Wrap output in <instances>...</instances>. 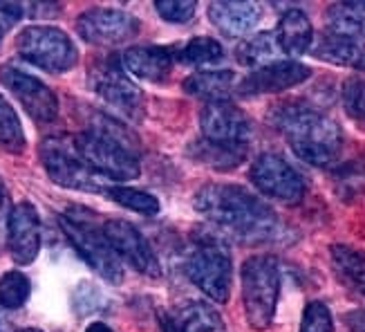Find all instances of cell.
I'll return each instance as SVG.
<instances>
[{
	"label": "cell",
	"mask_w": 365,
	"mask_h": 332,
	"mask_svg": "<svg viewBox=\"0 0 365 332\" xmlns=\"http://www.w3.org/2000/svg\"><path fill=\"white\" fill-rule=\"evenodd\" d=\"M280 294V267L276 256L258 254L242 265V306L251 328L272 326Z\"/></svg>",
	"instance_id": "277c9868"
},
{
	"label": "cell",
	"mask_w": 365,
	"mask_h": 332,
	"mask_svg": "<svg viewBox=\"0 0 365 332\" xmlns=\"http://www.w3.org/2000/svg\"><path fill=\"white\" fill-rule=\"evenodd\" d=\"M0 81L14 94L19 104L25 108V113L41 124L54 121L58 115V99L56 94L47 88L41 79L29 74L21 68L3 66L0 68Z\"/></svg>",
	"instance_id": "7c38bea8"
},
{
	"label": "cell",
	"mask_w": 365,
	"mask_h": 332,
	"mask_svg": "<svg viewBox=\"0 0 365 332\" xmlns=\"http://www.w3.org/2000/svg\"><path fill=\"white\" fill-rule=\"evenodd\" d=\"M235 86V74L233 72H197L193 76L184 79V90L193 97L209 101H225L227 94Z\"/></svg>",
	"instance_id": "7402d4cb"
},
{
	"label": "cell",
	"mask_w": 365,
	"mask_h": 332,
	"mask_svg": "<svg viewBox=\"0 0 365 332\" xmlns=\"http://www.w3.org/2000/svg\"><path fill=\"white\" fill-rule=\"evenodd\" d=\"M106 196L110 200H115L117 204L125 209H133L137 213H144V216H155L160 211V200L155 196L146 193V191H139V188H128V186H108L106 188Z\"/></svg>",
	"instance_id": "4316f807"
},
{
	"label": "cell",
	"mask_w": 365,
	"mask_h": 332,
	"mask_svg": "<svg viewBox=\"0 0 365 332\" xmlns=\"http://www.w3.org/2000/svg\"><path fill=\"white\" fill-rule=\"evenodd\" d=\"M164 332H227L220 314L202 301H188L162 319Z\"/></svg>",
	"instance_id": "ac0fdd59"
},
{
	"label": "cell",
	"mask_w": 365,
	"mask_h": 332,
	"mask_svg": "<svg viewBox=\"0 0 365 332\" xmlns=\"http://www.w3.org/2000/svg\"><path fill=\"white\" fill-rule=\"evenodd\" d=\"M123 70L130 72L144 81L150 84H166L175 66L170 47L162 45H144V47H130L121 56Z\"/></svg>",
	"instance_id": "e0dca14e"
},
{
	"label": "cell",
	"mask_w": 365,
	"mask_h": 332,
	"mask_svg": "<svg viewBox=\"0 0 365 332\" xmlns=\"http://www.w3.org/2000/svg\"><path fill=\"white\" fill-rule=\"evenodd\" d=\"M38 153L47 176L54 184L76 188V191H106L103 178L86 164V160L74 149L72 139L47 137Z\"/></svg>",
	"instance_id": "5b68a950"
},
{
	"label": "cell",
	"mask_w": 365,
	"mask_h": 332,
	"mask_svg": "<svg viewBox=\"0 0 365 332\" xmlns=\"http://www.w3.org/2000/svg\"><path fill=\"white\" fill-rule=\"evenodd\" d=\"M16 52L47 72H68L78 61L76 47L66 31L45 25L25 27L16 36Z\"/></svg>",
	"instance_id": "8992f818"
},
{
	"label": "cell",
	"mask_w": 365,
	"mask_h": 332,
	"mask_svg": "<svg viewBox=\"0 0 365 332\" xmlns=\"http://www.w3.org/2000/svg\"><path fill=\"white\" fill-rule=\"evenodd\" d=\"M274 34H276V41L280 45L282 54L300 56L312 47L314 27H312V21L307 19L305 11L289 9L282 14V19L278 21V27Z\"/></svg>",
	"instance_id": "ffe728a7"
},
{
	"label": "cell",
	"mask_w": 365,
	"mask_h": 332,
	"mask_svg": "<svg viewBox=\"0 0 365 332\" xmlns=\"http://www.w3.org/2000/svg\"><path fill=\"white\" fill-rule=\"evenodd\" d=\"M186 272L195 286L217 303L231 294V256L220 243H200L186 261Z\"/></svg>",
	"instance_id": "30bf717a"
},
{
	"label": "cell",
	"mask_w": 365,
	"mask_h": 332,
	"mask_svg": "<svg viewBox=\"0 0 365 332\" xmlns=\"http://www.w3.org/2000/svg\"><path fill=\"white\" fill-rule=\"evenodd\" d=\"M280 45L276 41L274 31H260V34L247 39L240 47H237V61L242 63L247 68H264V66H272L280 59Z\"/></svg>",
	"instance_id": "603a6c76"
},
{
	"label": "cell",
	"mask_w": 365,
	"mask_h": 332,
	"mask_svg": "<svg viewBox=\"0 0 365 332\" xmlns=\"http://www.w3.org/2000/svg\"><path fill=\"white\" fill-rule=\"evenodd\" d=\"M193 204L209 223L247 243H269L282 233V223L274 209L245 186L204 184L195 193Z\"/></svg>",
	"instance_id": "6da1fadb"
},
{
	"label": "cell",
	"mask_w": 365,
	"mask_h": 332,
	"mask_svg": "<svg viewBox=\"0 0 365 332\" xmlns=\"http://www.w3.org/2000/svg\"><path fill=\"white\" fill-rule=\"evenodd\" d=\"M155 9L168 23H186L195 16V3L188 0H160L155 3Z\"/></svg>",
	"instance_id": "1f68e13d"
},
{
	"label": "cell",
	"mask_w": 365,
	"mask_h": 332,
	"mask_svg": "<svg viewBox=\"0 0 365 332\" xmlns=\"http://www.w3.org/2000/svg\"><path fill=\"white\" fill-rule=\"evenodd\" d=\"M86 332H113V330H110V328H108L106 323H101V321H94V323L88 326Z\"/></svg>",
	"instance_id": "d590c367"
},
{
	"label": "cell",
	"mask_w": 365,
	"mask_h": 332,
	"mask_svg": "<svg viewBox=\"0 0 365 332\" xmlns=\"http://www.w3.org/2000/svg\"><path fill=\"white\" fill-rule=\"evenodd\" d=\"M7 249L16 265H29L41 249V218L34 204L19 202L9 213Z\"/></svg>",
	"instance_id": "2e32d148"
},
{
	"label": "cell",
	"mask_w": 365,
	"mask_h": 332,
	"mask_svg": "<svg viewBox=\"0 0 365 332\" xmlns=\"http://www.w3.org/2000/svg\"><path fill=\"white\" fill-rule=\"evenodd\" d=\"M272 124L287 137L292 151L312 166H329L336 160L343 135L339 124L321 110L305 104H282L269 115Z\"/></svg>",
	"instance_id": "7a4b0ae2"
},
{
	"label": "cell",
	"mask_w": 365,
	"mask_h": 332,
	"mask_svg": "<svg viewBox=\"0 0 365 332\" xmlns=\"http://www.w3.org/2000/svg\"><path fill=\"white\" fill-rule=\"evenodd\" d=\"M25 9L29 11V16H34V19H38V16H56L58 14V5L54 3H31V5H25Z\"/></svg>",
	"instance_id": "836d02e7"
},
{
	"label": "cell",
	"mask_w": 365,
	"mask_h": 332,
	"mask_svg": "<svg viewBox=\"0 0 365 332\" xmlns=\"http://www.w3.org/2000/svg\"><path fill=\"white\" fill-rule=\"evenodd\" d=\"M170 50H173V59H175V63H184V66H190V68L213 66V63L222 61V56H225L222 45L209 36L190 39L182 45L170 47Z\"/></svg>",
	"instance_id": "cb8c5ba5"
},
{
	"label": "cell",
	"mask_w": 365,
	"mask_h": 332,
	"mask_svg": "<svg viewBox=\"0 0 365 332\" xmlns=\"http://www.w3.org/2000/svg\"><path fill=\"white\" fill-rule=\"evenodd\" d=\"M103 236L115 249V254L121 256L128 265H133L137 272L146 276H160V261H157L150 243L144 238L135 225L125 223V220H108L103 225Z\"/></svg>",
	"instance_id": "5bb4252c"
},
{
	"label": "cell",
	"mask_w": 365,
	"mask_h": 332,
	"mask_svg": "<svg viewBox=\"0 0 365 332\" xmlns=\"http://www.w3.org/2000/svg\"><path fill=\"white\" fill-rule=\"evenodd\" d=\"M90 86L110 106L121 110L125 117H130V119L144 117V108H146L144 92L130 81L128 74H125V70L119 66V61L115 56L99 59L92 63Z\"/></svg>",
	"instance_id": "9c48e42d"
},
{
	"label": "cell",
	"mask_w": 365,
	"mask_h": 332,
	"mask_svg": "<svg viewBox=\"0 0 365 332\" xmlns=\"http://www.w3.org/2000/svg\"><path fill=\"white\" fill-rule=\"evenodd\" d=\"M312 76V70L307 66L298 61H276L272 66H264L249 72L240 86H237V92L242 97H258V94H272V92H282L289 90L294 86L305 84Z\"/></svg>",
	"instance_id": "9a60e30c"
},
{
	"label": "cell",
	"mask_w": 365,
	"mask_h": 332,
	"mask_svg": "<svg viewBox=\"0 0 365 332\" xmlns=\"http://www.w3.org/2000/svg\"><path fill=\"white\" fill-rule=\"evenodd\" d=\"M300 332H334V321H331V312L323 301L307 303L303 312V323Z\"/></svg>",
	"instance_id": "4dcf8cb0"
},
{
	"label": "cell",
	"mask_w": 365,
	"mask_h": 332,
	"mask_svg": "<svg viewBox=\"0 0 365 332\" xmlns=\"http://www.w3.org/2000/svg\"><path fill=\"white\" fill-rule=\"evenodd\" d=\"M249 178L260 193L280 200L284 204L300 202L307 191L303 176L287 160H282L280 155L274 153L258 155L251 164Z\"/></svg>",
	"instance_id": "8fae6325"
},
{
	"label": "cell",
	"mask_w": 365,
	"mask_h": 332,
	"mask_svg": "<svg viewBox=\"0 0 365 332\" xmlns=\"http://www.w3.org/2000/svg\"><path fill=\"white\" fill-rule=\"evenodd\" d=\"M193 151L197 155V160L211 164V166H217V168H233V166H237L245 160V155L217 149V146L209 144V141H204V139L200 141V144L193 146Z\"/></svg>",
	"instance_id": "f546056e"
},
{
	"label": "cell",
	"mask_w": 365,
	"mask_h": 332,
	"mask_svg": "<svg viewBox=\"0 0 365 332\" xmlns=\"http://www.w3.org/2000/svg\"><path fill=\"white\" fill-rule=\"evenodd\" d=\"M200 129L204 141L225 149L231 153H247V146L253 137V126L245 110L231 101H209L200 113Z\"/></svg>",
	"instance_id": "52a82bcc"
},
{
	"label": "cell",
	"mask_w": 365,
	"mask_h": 332,
	"mask_svg": "<svg viewBox=\"0 0 365 332\" xmlns=\"http://www.w3.org/2000/svg\"><path fill=\"white\" fill-rule=\"evenodd\" d=\"M72 141L86 164L101 178L117 182L139 178L137 139L121 124L101 117Z\"/></svg>",
	"instance_id": "3957f363"
},
{
	"label": "cell",
	"mask_w": 365,
	"mask_h": 332,
	"mask_svg": "<svg viewBox=\"0 0 365 332\" xmlns=\"http://www.w3.org/2000/svg\"><path fill=\"white\" fill-rule=\"evenodd\" d=\"M331 263H334L336 272L365 296V256L361 251L347 245H334L331 247Z\"/></svg>",
	"instance_id": "d4e9b609"
},
{
	"label": "cell",
	"mask_w": 365,
	"mask_h": 332,
	"mask_svg": "<svg viewBox=\"0 0 365 332\" xmlns=\"http://www.w3.org/2000/svg\"><path fill=\"white\" fill-rule=\"evenodd\" d=\"M9 25H11V21L7 19V16L0 14V43H3V36H5V31H7Z\"/></svg>",
	"instance_id": "8d00e7d4"
},
{
	"label": "cell",
	"mask_w": 365,
	"mask_h": 332,
	"mask_svg": "<svg viewBox=\"0 0 365 332\" xmlns=\"http://www.w3.org/2000/svg\"><path fill=\"white\" fill-rule=\"evenodd\" d=\"M312 54L321 61L334 63V66L365 72V43H361L356 36L327 34L316 43Z\"/></svg>",
	"instance_id": "44dd1931"
},
{
	"label": "cell",
	"mask_w": 365,
	"mask_h": 332,
	"mask_svg": "<svg viewBox=\"0 0 365 332\" xmlns=\"http://www.w3.org/2000/svg\"><path fill=\"white\" fill-rule=\"evenodd\" d=\"M345 323L352 332H365V310H352L345 314Z\"/></svg>",
	"instance_id": "e575fe53"
},
{
	"label": "cell",
	"mask_w": 365,
	"mask_h": 332,
	"mask_svg": "<svg viewBox=\"0 0 365 332\" xmlns=\"http://www.w3.org/2000/svg\"><path fill=\"white\" fill-rule=\"evenodd\" d=\"M25 144L27 141H25L21 119L16 115V110L9 106V101L0 94V149L19 155L25 151Z\"/></svg>",
	"instance_id": "484cf974"
},
{
	"label": "cell",
	"mask_w": 365,
	"mask_h": 332,
	"mask_svg": "<svg viewBox=\"0 0 365 332\" xmlns=\"http://www.w3.org/2000/svg\"><path fill=\"white\" fill-rule=\"evenodd\" d=\"M343 108L361 129H365V81L352 79L343 86Z\"/></svg>",
	"instance_id": "f1b7e54d"
},
{
	"label": "cell",
	"mask_w": 365,
	"mask_h": 332,
	"mask_svg": "<svg viewBox=\"0 0 365 332\" xmlns=\"http://www.w3.org/2000/svg\"><path fill=\"white\" fill-rule=\"evenodd\" d=\"M63 233L68 236L70 245L74 247V251L81 256L94 272L99 276H103L110 283H121L123 281V267L119 256L115 254V249L110 247V243L106 241L103 231H97L86 220H78L72 216H61L58 218Z\"/></svg>",
	"instance_id": "ba28073f"
},
{
	"label": "cell",
	"mask_w": 365,
	"mask_h": 332,
	"mask_svg": "<svg viewBox=\"0 0 365 332\" xmlns=\"http://www.w3.org/2000/svg\"><path fill=\"white\" fill-rule=\"evenodd\" d=\"M209 19L225 36H245L260 21V5L256 3H211Z\"/></svg>",
	"instance_id": "d6986e66"
},
{
	"label": "cell",
	"mask_w": 365,
	"mask_h": 332,
	"mask_svg": "<svg viewBox=\"0 0 365 332\" xmlns=\"http://www.w3.org/2000/svg\"><path fill=\"white\" fill-rule=\"evenodd\" d=\"M78 36L90 45L115 47L137 36L139 21L119 9H90L76 21Z\"/></svg>",
	"instance_id": "4fadbf2b"
},
{
	"label": "cell",
	"mask_w": 365,
	"mask_h": 332,
	"mask_svg": "<svg viewBox=\"0 0 365 332\" xmlns=\"http://www.w3.org/2000/svg\"><path fill=\"white\" fill-rule=\"evenodd\" d=\"M19 332H41V330H36V328H25V330H19Z\"/></svg>",
	"instance_id": "74e56055"
},
{
	"label": "cell",
	"mask_w": 365,
	"mask_h": 332,
	"mask_svg": "<svg viewBox=\"0 0 365 332\" xmlns=\"http://www.w3.org/2000/svg\"><path fill=\"white\" fill-rule=\"evenodd\" d=\"M9 196H7V188L0 180V243H3V236L7 238V223H9Z\"/></svg>",
	"instance_id": "d6a6232c"
},
{
	"label": "cell",
	"mask_w": 365,
	"mask_h": 332,
	"mask_svg": "<svg viewBox=\"0 0 365 332\" xmlns=\"http://www.w3.org/2000/svg\"><path fill=\"white\" fill-rule=\"evenodd\" d=\"M29 298V278L23 272H7L0 276V306L16 310Z\"/></svg>",
	"instance_id": "83f0119b"
}]
</instances>
